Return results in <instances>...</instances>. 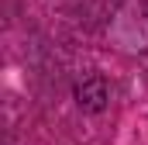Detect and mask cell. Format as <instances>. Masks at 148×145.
<instances>
[{"label":"cell","mask_w":148,"mask_h":145,"mask_svg":"<svg viewBox=\"0 0 148 145\" xmlns=\"http://www.w3.org/2000/svg\"><path fill=\"white\" fill-rule=\"evenodd\" d=\"M110 100V86L103 76H86L83 83H76V104L86 114H100Z\"/></svg>","instance_id":"obj_1"},{"label":"cell","mask_w":148,"mask_h":145,"mask_svg":"<svg viewBox=\"0 0 148 145\" xmlns=\"http://www.w3.org/2000/svg\"><path fill=\"white\" fill-rule=\"evenodd\" d=\"M145 17H148V0H145Z\"/></svg>","instance_id":"obj_2"}]
</instances>
